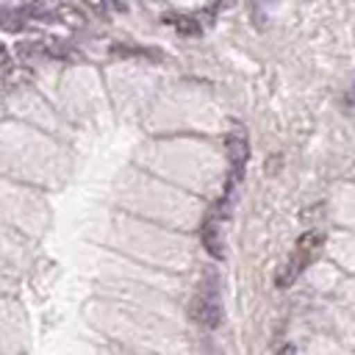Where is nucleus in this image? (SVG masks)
I'll return each mask as SVG.
<instances>
[{
	"label": "nucleus",
	"mask_w": 355,
	"mask_h": 355,
	"mask_svg": "<svg viewBox=\"0 0 355 355\" xmlns=\"http://www.w3.org/2000/svg\"><path fill=\"white\" fill-rule=\"evenodd\" d=\"M189 313H191V319L200 324V327H208V330H214L216 324H219V302H216V291L214 288H208V291H197L194 294V300H191V308H189Z\"/></svg>",
	"instance_id": "1"
},
{
	"label": "nucleus",
	"mask_w": 355,
	"mask_h": 355,
	"mask_svg": "<svg viewBox=\"0 0 355 355\" xmlns=\"http://www.w3.org/2000/svg\"><path fill=\"white\" fill-rule=\"evenodd\" d=\"M247 158H250V144H247V139H244L239 130L227 133V164H230V186L241 180V175H244V166H247Z\"/></svg>",
	"instance_id": "2"
},
{
	"label": "nucleus",
	"mask_w": 355,
	"mask_h": 355,
	"mask_svg": "<svg viewBox=\"0 0 355 355\" xmlns=\"http://www.w3.org/2000/svg\"><path fill=\"white\" fill-rule=\"evenodd\" d=\"M200 239H202V244H205V250H208L211 258H222V255H225V250H222V236H219V225H216L214 214L202 219V225H200Z\"/></svg>",
	"instance_id": "3"
},
{
	"label": "nucleus",
	"mask_w": 355,
	"mask_h": 355,
	"mask_svg": "<svg viewBox=\"0 0 355 355\" xmlns=\"http://www.w3.org/2000/svg\"><path fill=\"white\" fill-rule=\"evenodd\" d=\"M175 28H178L180 33H200V22H194V19H189V17H178V19H175Z\"/></svg>",
	"instance_id": "4"
},
{
	"label": "nucleus",
	"mask_w": 355,
	"mask_h": 355,
	"mask_svg": "<svg viewBox=\"0 0 355 355\" xmlns=\"http://www.w3.org/2000/svg\"><path fill=\"white\" fill-rule=\"evenodd\" d=\"M344 100H347L349 108H355V80H352V86L347 89V97H344Z\"/></svg>",
	"instance_id": "5"
},
{
	"label": "nucleus",
	"mask_w": 355,
	"mask_h": 355,
	"mask_svg": "<svg viewBox=\"0 0 355 355\" xmlns=\"http://www.w3.org/2000/svg\"><path fill=\"white\" fill-rule=\"evenodd\" d=\"M277 355H294V347H291V344H283V347L277 349Z\"/></svg>",
	"instance_id": "6"
}]
</instances>
